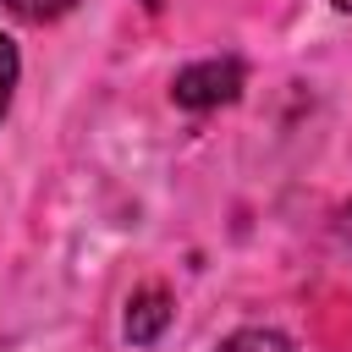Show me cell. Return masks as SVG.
<instances>
[{
  "mask_svg": "<svg viewBox=\"0 0 352 352\" xmlns=\"http://www.w3.org/2000/svg\"><path fill=\"white\" fill-rule=\"evenodd\" d=\"M236 88H242V66H236V60H204V66H187V72L176 77V104L209 110V104L236 99Z\"/></svg>",
  "mask_w": 352,
  "mask_h": 352,
  "instance_id": "6da1fadb",
  "label": "cell"
},
{
  "mask_svg": "<svg viewBox=\"0 0 352 352\" xmlns=\"http://www.w3.org/2000/svg\"><path fill=\"white\" fill-rule=\"evenodd\" d=\"M165 319H170V302H165L160 286H148V292H138V302H132V314H126V336H132V341H154Z\"/></svg>",
  "mask_w": 352,
  "mask_h": 352,
  "instance_id": "7a4b0ae2",
  "label": "cell"
},
{
  "mask_svg": "<svg viewBox=\"0 0 352 352\" xmlns=\"http://www.w3.org/2000/svg\"><path fill=\"white\" fill-rule=\"evenodd\" d=\"M214 352H292V341H286L280 330H236V336H226Z\"/></svg>",
  "mask_w": 352,
  "mask_h": 352,
  "instance_id": "3957f363",
  "label": "cell"
},
{
  "mask_svg": "<svg viewBox=\"0 0 352 352\" xmlns=\"http://www.w3.org/2000/svg\"><path fill=\"white\" fill-rule=\"evenodd\" d=\"M11 6V16H22V22H55V16H66L77 0H6Z\"/></svg>",
  "mask_w": 352,
  "mask_h": 352,
  "instance_id": "277c9868",
  "label": "cell"
},
{
  "mask_svg": "<svg viewBox=\"0 0 352 352\" xmlns=\"http://www.w3.org/2000/svg\"><path fill=\"white\" fill-rule=\"evenodd\" d=\"M11 88H16V44L0 33V116H6V104H11Z\"/></svg>",
  "mask_w": 352,
  "mask_h": 352,
  "instance_id": "5b68a950",
  "label": "cell"
},
{
  "mask_svg": "<svg viewBox=\"0 0 352 352\" xmlns=\"http://www.w3.org/2000/svg\"><path fill=\"white\" fill-rule=\"evenodd\" d=\"M330 6H341V11H352V0H330Z\"/></svg>",
  "mask_w": 352,
  "mask_h": 352,
  "instance_id": "8992f818",
  "label": "cell"
}]
</instances>
